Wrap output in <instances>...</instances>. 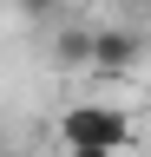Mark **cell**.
Returning <instances> with one entry per match:
<instances>
[{"mask_svg": "<svg viewBox=\"0 0 151 157\" xmlns=\"http://www.w3.org/2000/svg\"><path fill=\"white\" fill-rule=\"evenodd\" d=\"M59 137H66V151H131V118L125 111H112V105H72L59 118Z\"/></svg>", "mask_w": 151, "mask_h": 157, "instance_id": "1", "label": "cell"}, {"mask_svg": "<svg viewBox=\"0 0 151 157\" xmlns=\"http://www.w3.org/2000/svg\"><path fill=\"white\" fill-rule=\"evenodd\" d=\"M145 59V33H131V26H99L92 33V66L99 72H131Z\"/></svg>", "mask_w": 151, "mask_h": 157, "instance_id": "2", "label": "cell"}, {"mask_svg": "<svg viewBox=\"0 0 151 157\" xmlns=\"http://www.w3.org/2000/svg\"><path fill=\"white\" fill-rule=\"evenodd\" d=\"M92 33H99V26L66 20V26L53 33V59H59V66H92Z\"/></svg>", "mask_w": 151, "mask_h": 157, "instance_id": "3", "label": "cell"}, {"mask_svg": "<svg viewBox=\"0 0 151 157\" xmlns=\"http://www.w3.org/2000/svg\"><path fill=\"white\" fill-rule=\"evenodd\" d=\"M59 7H66V0H20V13H26V20H53Z\"/></svg>", "mask_w": 151, "mask_h": 157, "instance_id": "4", "label": "cell"}, {"mask_svg": "<svg viewBox=\"0 0 151 157\" xmlns=\"http://www.w3.org/2000/svg\"><path fill=\"white\" fill-rule=\"evenodd\" d=\"M66 157H118V151H66Z\"/></svg>", "mask_w": 151, "mask_h": 157, "instance_id": "5", "label": "cell"}, {"mask_svg": "<svg viewBox=\"0 0 151 157\" xmlns=\"http://www.w3.org/2000/svg\"><path fill=\"white\" fill-rule=\"evenodd\" d=\"M0 157H33V151H0Z\"/></svg>", "mask_w": 151, "mask_h": 157, "instance_id": "6", "label": "cell"}, {"mask_svg": "<svg viewBox=\"0 0 151 157\" xmlns=\"http://www.w3.org/2000/svg\"><path fill=\"white\" fill-rule=\"evenodd\" d=\"M138 7H145V0H138Z\"/></svg>", "mask_w": 151, "mask_h": 157, "instance_id": "7", "label": "cell"}]
</instances>
